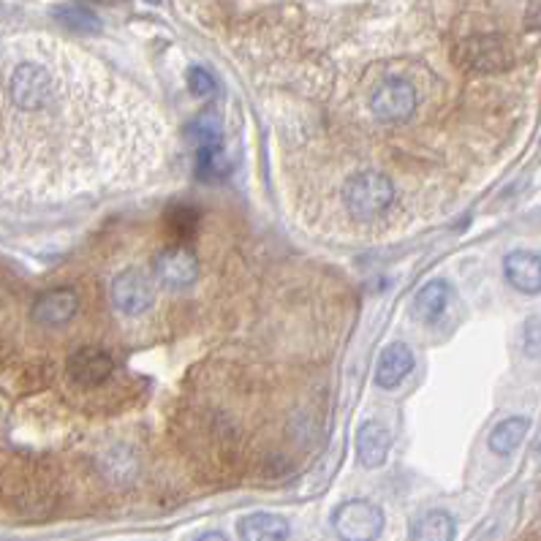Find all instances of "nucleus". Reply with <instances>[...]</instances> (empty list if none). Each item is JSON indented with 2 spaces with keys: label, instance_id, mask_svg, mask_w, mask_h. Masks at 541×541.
Here are the masks:
<instances>
[{
  "label": "nucleus",
  "instance_id": "obj_18",
  "mask_svg": "<svg viewBox=\"0 0 541 541\" xmlns=\"http://www.w3.org/2000/svg\"><path fill=\"white\" fill-rule=\"evenodd\" d=\"M52 17L58 25H63L66 30H74V33H99L101 30V20L87 6H79V4H60L52 9Z\"/></svg>",
  "mask_w": 541,
  "mask_h": 541
},
{
  "label": "nucleus",
  "instance_id": "obj_12",
  "mask_svg": "<svg viewBox=\"0 0 541 541\" xmlns=\"http://www.w3.org/2000/svg\"><path fill=\"white\" fill-rule=\"evenodd\" d=\"M414 368V354L405 343H389L381 351L378 368H376V384L381 389H394L405 381V376Z\"/></svg>",
  "mask_w": 541,
  "mask_h": 541
},
{
  "label": "nucleus",
  "instance_id": "obj_16",
  "mask_svg": "<svg viewBox=\"0 0 541 541\" xmlns=\"http://www.w3.org/2000/svg\"><path fill=\"white\" fill-rule=\"evenodd\" d=\"M528 427H530V422H528L525 417H509V419H504L498 427L489 433V438H487L489 452L498 455V457L512 455L514 449L522 443V438L528 435Z\"/></svg>",
  "mask_w": 541,
  "mask_h": 541
},
{
  "label": "nucleus",
  "instance_id": "obj_10",
  "mask_svg": "<svg viewBox=\"0 0 541 541\" xmlns=\"http://www.w3.org/2000/svg\"><path fill=\"white\" fill-rule=\"evenodd\" d=\"M504 275L520 294H541V256L533 251H512L504 259Z\"/></svg>",
  "mask_w": 541,
  "mask_h": 541
},
{
  "label": "nucleus",
  "instance_id": "obj_9",
  "mask_svg": "<svg viewBox=\"0 0 541 541\" xmlns=\"http://www.w3.org/2000/svg\"><path fill=\"white\" fill-rule=\"evenodd\" d=\"M79 310V294L74 289H52L44 291L36 302H33V322L41 327H63L68 324Z\"/></svg>",
  "mask_w": 541,
  "mask_h": 541
},
{
  "label": "nucleus",
  "instance_id": "obj_20",
  "mask_svg": "<svg viewBox=\"0 0 541 541\" xmlns=\"http://www.w3.org/2000/svg\"><path fill=\"white\" fill-rule=\"evenodd\" d=\"M196 171L204 179H215L218 174L227 171V163H223V147L196 150Z\"/></svg>",
  "mask_w": 541,
  "mask_h": 541
},
{
  "label": "nucleus",
  "instance_id": "obj_21",
  "mask_svg": "<svg viewBox=\"0 0 541 541\" xmlns=\"http://www.w3.org/2000/svg\"><path fill=\"white\" fill-rule=\"evenodd\" d=\"M188 90L194 96H212V90H215V79H212V74L207 71V68H202V66H194L191 71H188Z\"/></svg>",
  "mask_w": 541,
  "mask_h": 541
},
{
  "label": "nucleus",
  "instance_id": "obj_19",
  "mask_svg": "<svg viewBox=\"0 0 541 541\" xmlns=\"http://www.w3.org/2000/svg\"><path fill=\"white\" fill-rule=\"evenodd\" d=\"M166 229L177 243H186L199 232V212L188 204H174L166 210Z\"/></svg>",
  "mask_w": 541,
  "mask_h": 541
},
{
  "label": "nucleus",
  "instance_id": "obj_17",
  "mask_svg": "<svg viewBox=\"0 0 541 541\" xmlns=\"http://www.w3.org/2000/svg\"><path fill=\"white\" fill-rule=\"evenodd\" d=\"M455 533L457 530H455L452 514H446L441 509L425 512L411 528V538H419V541H452Z\"/></svg>",
  "mask_w": 541,
  "mask_h": 541
},
{
  "label": "nucleus",
  "instance_id": "obj_4",
  "mask_svg": "<svg viewBox=\"0 0 541 541\" xmlns=\"http://www.w3.org/2000/svg\"><path fill=\"white\" fill-rule=\"evenodd\" d=\"M332 525L346 541H373L384 530V512L370 501H348L335 509Z\"/></svg>",
  "mask_w": 541,
  "mask_h": 541
},
{
  "label": "nucleus",
  "instance_id": "obj_15",
  "mask_svg": "<svg viewBox=\"0 0 541 541\" xmlns=\"http://www.w3.org/2000/svg\"><path fill=\"white\" fill-rule=\"evenodd\" d=\"M186 137L196 150H210V147H223V120L215 109L202 112L194 117L186 128Z\"/></svg>",
  "mask_w": 541,
  "mask_h": 541
},
{
  "label": "nucleus",
  "instance_id": "obj_6",
  "mask_svg": "<svg viewBox=\"0 0 541 541\" xmlns=\"http://www.w3.org/2000/svg\"><path fill=\"white\" fill-rule=\"evenodd\" d=\"M373 115L386 125H400L417 112V90L405 79H386L373 93Z\"/></svg>",
  "mask_w": 541,
  "mask_h": 541
},
{
  "label": "nucleus",
  "instance_id": "obj_5",
  "mask_svg": "<svg viewBox=\"0 0 541 541\" xmlns=\"http://www.w3.org/2000/svg\"><path fill=\"white\" fill-rule=\"evenodd\" d=\"M112 305L123 315H142L155 302V286L147 273L142 269H123V273L112 281L109 289Z\"/></svg>",
  "mask_w": 541,
  "mask_h": 541
},
{
  "label": "nucleus",
  "instance_id": "obj_8",
  "mask_svg": "<svg viewBox=\"0 0 541 541\" xmlns=\"http://www.w3.org/2000/svg\"><path fill=\"white\" fill-rule=\"evenodd\" d=\"M66 370H68L71 381H76L79 386H101L115 373V359L104 348L84 346L68 356Z\"/></svg>",
  "mask_w": 541,
  "mask_h": 541
},
{
  "label": "nucleus",
  "instance_id": "obj_23",
  "mask_svg": "<svg viewBox=\"0 0 541 541\" xmlns=\"http://www.w3.org/2000/svg\"><path fill=\"white\" fill-rule=\"evenodd\" d=\"M202 538H227L223 533H202Z\"/></svg>",
  "mask_w": 541,
  "mask_h": 541
},
{
  "label": "nucleus",
  "instance_id": "obj_13",
  "mask_svg": "<svg viewBox=\"0 0 541 541\" xmlns=\"http://www.w3.org/2000/svg\"><path fill=\"white\" fill-rule=\"evenodd\" d=\"M237 533H240V538H248V541H283L291 536V525L281 514L253 512L240 520Z\"/></svg>",
  "mask_w": 541,
  "mask_h": 541
},
{
  "label": "nucleus",
  "instance_id": "obj_24",
  "mask_svg": "<svg viewBox=\"0 0 541 541\" xmlns=\"http://www.w3.org/2000/svg\"><path fill=\"white\" fill-rule=\"evenodd\" d=\"M82 4H96V6H104V4H109V0H82Z\"/></svg>",
  "mask_w": 541,
  "mask_h": 541
},
{
  "label": "nucleus",
  "instance_id": "obj_1",
  "mask_svg": "<svg viewBox=\"0 0 541 541\" xmlns=\"http://www.w3.org/2000/svg\"><path fill=\"white\" fill-rule=\"evenodd\" d=\"M392 202H394V186L381 171L354 174L343 186V204L359 220H370V218L386 212L392 207Z\"/></svg>",
  "mask_w": 541,
  "mask_h": 541
},
{
  "label": "nucleus",
  "instance_id": "obj_22",
  "mask_svg": "<svg viewBox=\"0 0 541 541\" xmlns=\"http://www.w3.org/2000/svg\"><path fill=\"white\" fill-rule=\"evenodd\" d=\"M522 346H525V354L538 359L541 356V315H533L525 324V335H522Z\"/></svg>",
  "mask_w": 541,
  "mask_h": 541
},
{
  "label": "nucleus",
  "instance_id": "obj_2",
  "mask_svg": "<svg viewBox=\"0 0 541 541\" xmlns=\"http://www.w3.org/2000/svg\"><path fill=\"white\" fill-rule=\"evenodd\" d=\"M455 63L465 71H476V74H501L506 68H512L514 55L509 41L501 36H471L463 38L457 47H455Z\"/></svg>",
  "mask_w": 541,
  "mask_h": 541
},
{
  "label": "nucleus",
  "instance_id": "obj_3",
  "mask_svg": "<svg viewBox=\"0 0 541 541\" xmlns=\"http://www.w3.org/2000/svg\"><path fill=\"white\" fill-rule=\"evenodd\" d=\"M9 96L25 112H38L52 99V76L38 63H20L9 79Z\"/></svg>",
  "mask_w": 541,
  "mask_h": 541
},
{
  "label": "nucleus",
  "instance_id": "obj_14",
  "mask_svg": "<svg viewBox=\"0 0 541 541\" xmlns=\"http://www.w3.org/2000/svg\"><path fill=\"white\" fill-rule=\"evenodd\" d=\"M449 297H452V289H449L446 281H430L427 286H422L414 297V319L422 322V324H433L435 319H441L446 305H449Z\"/></svg>",
  "mask_w": 541,
  "mask_h": 541
},
{
  "label": "nucleus",
  "instance_id": "obj_25",
  "mask_svg": "<svg viewBox=\"0 0 541 541\" xmlns=\"http://www.w3.org/2000/svg\"><path fill=\"white\" fill-rule=\"evenodd\" d=\"M147 4H161V0H147Z\"/></svg>",
  "mask_w": 541,
  "mask_h": 541
},
{
  "label": "nucleus",
  "instance_id": "obj_7",
  "mask_svg": "<svg viewBox=\"0 0 541 541\" xmlns=\"http://www.w3.org/2000/svg\"><path fill=\"white\" fill-rule=\"evenodd\" d=\"M153 269H155V278L161 286L186 289V286L196 283V278H199V259L186 245H171V248H163L153 259Z\"/></svg>",
  "mask_w": 541,
  "mask_h": 541
},
{
  "label": "nucleus",
  "instance_id": "obj_11",
  "mask_svg": "<svg viewBox=\"0 0 541 541\" xmlns=\"http://www.w3.org/2000/svg\"><path fill=\"white\" fill-rule=\"evenodd\" d=\"M392 435L381 422H365L356 430V457L365 468H381L389 457Z\"/></svg>",
  "mask_w": 541,
  "mask_h": 541
}]
</instances>
